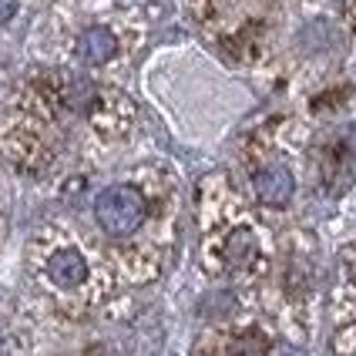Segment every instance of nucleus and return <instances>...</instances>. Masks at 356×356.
I'll return each instance as SVG.
<instances>
[{
	"label": "nucleus",
	"instance_id": "7ed1b4c3",
	"mask_svg": "<svg viewBox=\"0 0 356 356\" xmlns=\"http://www.w3.org/2000/svg\"><path fill=\"white\" fill-rule=\"evenodd\" d=\"M282 3L286 0H188V10L229 58L252 64L269 51Z\"/></svg>",
	"mask_w": 356,
	"mask_h": 356
},
{
	"label": "nucleus",
	"instance_id": "9d476101",
	"mask_svg": "<svg viewBox=\"0 0 356 356\" xmlns=\"http://www.w3.org/2000/svg\"><path fill=\"white\" fill-rule=\"evenodd\" d=\"M346 269L353 273V279H356V245H350L346 249Z\"/></svg>",
	"mask_w": 356,
	"mask_h": 356
},
{
	"label": "nucleus",
	"instance_id": "20e7f679",
	"mask_svg": "<svg viewBox=\"0 0 356 356\" xmlns=\"http://www.w3.org/2000/svg\"><path fill=\"white\" fill-rule=\"evenodd\" d=\"M245 172H249L252 195L266 209H286L296 195V172H293L289 159L279 152L276 141L269 135H259L256 145L249 148Z\"/></svg>",
	"mask_w": 356,
	"mask_h": 356
},
{
	"label": "nucleus",
	"instance_id": "f03ea898",
	"mask_svg": "<svg viewBox=\"0 0 356 356\" xmlns=\"http://www.w3.org/2000/svg\"><path fill=\"white\" fill-rule=\"evenodd\" d=\"M202 212V256L225 276L256 273L266 262V236L249 205L225 175H212L198 185Z\"/></svg>",
	"mask_w": 356,
	"mask_h": 356
},
{
	"label": "nucleus",
	"instance_id": "f257e3e1",
	"mask_svg": "<svg viewBox=\"0 0 356 356\" xmlns=\"http://www.w3.org/2000/svg\"><path fill=\"white\" fill-rule=\"evenodd\" d=\"M131 118L135 108L121 91L81 74L51 71L27 88L20 108L0 124V152L20 172L38 175L58 161L67 135L78 128L95 141H118Z\"/></svg>",
	"mask_w": 356,
	"mask_h": 356
},
{
	"label": "nucleus",
	"instance_id": "39448f33",
	"mask_svg": "<svg viewBox=\"0 0 356 356\" xmlns=\"http://www.w3.org/2000/svg\"><path fill=\"white\" fill-rule=\"evenodd\" d=\"M95 218L111 238H135L152 218V192L141 181H115L95 198Z\"/></svg>",
	"mask_w": 356,
	"mask_h": 356
},
{
	"label": "nucleus",
	"instance_id": "0eeeda50",
	"mask_svg": "<svg viewBox=\"0 0 356 356\" xmlns=\"http://www.w3.org/2000/svg\"><path fill=\"white\" fill-rule=\"evenodd\" d=\"M118 51H121V38L108 24H91L74 40V58L84 67H108L111 60L118 58Z\"/></svg>",
	"mask_w": 356,
	"mask_h": 356
},
{
	"label": "nucleus",
	"instance_id": "423d86ee",
	"mask_svg": "<svg viewBox=\"0 0 356 356\" xmlns=\"http://www.w3.org/2000/svg\"><path fill=\"white\" fill-rule=\"evenodd\" d=\"M47 279L58 289H81L91 279L88 256L81 252L74 242H54L47 249Z\"/></svg>",
	"mask_w": 356,
	"mask_h": 356
},
{
	"label": "nucleus",
	"instance_id": "6e6552de",
	"mask_svg": "<svg viewBox=\"0 0 356 356\" xmlns=\"http://www.w3.org/2000/svg\"><path fill=\"white\" fill-rule=\"evenodd\" d=\"M333 346H337L339 356H356V319L353 323H346V326H339Z\"/></svg>",
	"mask_w": 356,
	"mask_h": 356
},
{
	"label": "nucleus",
	"instance_id": "1a4fd4ad",
	"mask_svg": "<svg viewBox=\"0 0 356 356\" xmlns=\"http://www.w3.org/2000/svg\"><path fill=\"white\" fill-rule=\"evenodd\" d=\"M14 14H17V0H0V24H7Z\"/></svg>",
	"mask_w": 356,
	"mask_h": 356
}]
</instances>
